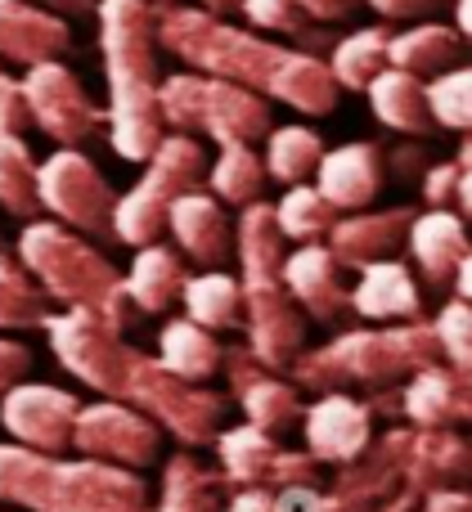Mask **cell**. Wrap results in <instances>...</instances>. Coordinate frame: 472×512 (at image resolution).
Instances as JSON below:
<instances>
[]
</instances>
